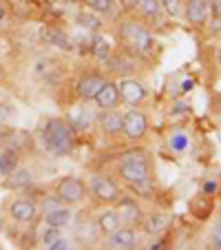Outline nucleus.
<instances>
[{
    "label": "nucleus",
    "mask_w": 221,
    "mask_h": 250,
    "mask_svg": "<svg viewBox=\"0 0 221 250\" xmlns=\"http://www.w3.org/2000/svg\"><path fill=\"white\" fill-rule=\"evenodd\" d=\"M188 146H190V137L186 131H177L170 135V148H173L175 153H183Z\"/></svg>",
    "instance_id": "393cba45"
},
{
    "label": "nucleus",
    "mask_w": 221,
    "mask_h": 250,
    "mask_svg": "<svg viewBox=\"0 0 221 250\" xmlns=\"http://www.w3.org/2000/svg\"><path fill=\"white\" fill-rule=\"evenodd\" d=\"M118 2H120V5H133V2H135V0H118Z\"/></svg>",
    "instance_id": "e433bc0d"
},
{
    "label": "nucleus",
    "mask_w": 221,
    "mask_h": 250,
    "mask_svg": "<svg viewBox=\"0 0 221 250\" xmlns=\"http://www.w3.org/2000/svg\"><path fill=\"white\" fill-rule=\"evenodd\" d=\"M9 215L14 222L18 224H29L36 219V215H38V206L31 202V199H24V197H18L11 202L9 206Z\"/></svg>",
    "instance_id": "1a4fd4ad"
},
{
    "label": "nucleus",
    "mask_w": 221,
    "mask_h": 250,
    "mask_svg": "<svg viewBox=\"0 0 221 250\" xmlns=\"http://www.w3.org/2000/svg\"><path fill=\"white\" fill-rule=\"evenodd\" d=\"M9 115H11V109H9V106H5V104H0V122H2L5 118H9Z\"/></svg>",
    "instance_id": "f704fd0d"
},
{
    "label": "nucleus",
    "mask_w": 221,
    "mask_h": 250,
    "mask_svg": "<svg viewBox=\"0 0 221 250\" xmlns=\"http://www.w3.org/2000/svg\"><path fill=\"white\" fill-rule=\"evenodd\" d=\"M42 144L49 155L64 157L73 151L76 144V131L69 126V122L62 118H53L42 128Z\"/></svg>",
    "instance_id": "f257e3e1"
},
{
    "label": "nucleus",
    "mask_w": 221,
    "mask_h": 250,
    "mask_svg": "<svg viewBox=\"0 0 221 250\" xmlns=\"http://www.w3.org/2000/svg\"><path fill=\"white\" fill-rule=\"evenodd\" d=\"M49 248H51V250H69V248H71V241H69V239H62V237H58V239L53 241Z\"/></svg>",
    "instance_id": "2f4dec72"
},
{
    "label": "nucleus",
    "mask_w": 221,
    "mask_h": 250,
    "mask_svg": "<svg viewBox=\"0 0 221 250\" xmlns=\"http://www.w3.org/2000/svg\"><path fill=\"white\" fill-rule=\"evenodd\" d=\"M104 78L100 76V73H89V76H82L80 80H78V84H76V93L80 95L82 100H93L95 98V93L100 91V86L104 84Z\"/></svg>",
    "instance_id": "f8f14e48"
},
{
    "label": "nucleus",
    "mask_w": 221,
    "mask_h": 250,
    "mask_svg": "<svg viewBox=\"0 0 221 250\" xmlns=\"http://www.w3.org/2000/svg\"><path fill=\"white\" fill-rule=\"evenodd\" d=\"M5 16H7V11H5V7L0 5V20H5Z\"/></svg>",
    "instance_id": "4c0bfd02"
},
{
    "label": "nucleus",
    "mask_w": 221,
    "mask_h": 250,
    "mask_svg": "<svg viewBox=\"0 0 221 250\" xmlns=\"http://www.w3.org/2000/svg\"><path fill=\"white\" fill-rule=\"evenodd\" d=\"M84 5L98 14H108L113 9V0H84Z\"/></svg>",
    "instance_id": "cd10ccee"
},
{
    "label": "nucleus",
    "mask_w": 221,
    "mask_h": 250,
    "mask_svg": "<svg viewBox=\"0 0 221 250\" xmlns=\"http://www.w3.org/2000/svg\"><path fill=\"white\" fill-rule=\"evenodd\" d=\"M161 9L168 14V18H181L183 14V0H160Z\"/></svg>",
    "instance_id": "a878e982"
},
{
    "label": "nucleus",
    "mask_w": 221,
    "mask_h": 250,
    "mask_svg": "<svg viewBox=\"0 0 221 250\" xmlns=\"http://www.w3.org/2000/svg\"><path fill=\"white\" fill-rule=\"evenodd\" d=\"M98 124L106 135H120L122 133V113L115 109H104V113L98 118Z\"/></svg>",
    "instance_id": "2eb2a0df"
},
{
    "label": "nucleus",
    "mask_w": 221,
    "mask_h": 250,
    "mask_svg": "<svg viewBox=\"0 0 221 250\" xmlns=\"http://www.w3.org/2000/svg\"><path fill=\"white\" fill-rule=\"evenodd\" d=\"M93 120H95V113L89 106H76V109L69 111L66 122H69V126L73 128V131H86V128L93 124Z\"/></svg>",
    "instance_id": "ddd939ff"
},
{
    "label": "nucleus",
    "mask_w": 221,
    "mask_h": 250,
    "mask_svg": "<svg viewBox=\"0 0 221 250\" xmlns=\"http://www.w3.org/2000/svg\"><path fill=\"white\" fill-rule=\"evenodd\" d=\"M141 226H144L146 235H161L170 226V217L166 212H151V215L141 217Z\"/></svg>",
    "instance_id": "dca6fc26"
},
{
    "label": "nucleus",
    "mask_w": 221,
    "mask_h": 250,
    "mask_svg": "<svg viewBox=\"0 0 221 250\" xmlns=\"http://www.w3.org/2000/svg\"><path fill=\"white\" fill-rule=\"evenodd\" d=\"M95 106L98 109H115L120 104V93H118V84L115 82H104L102 86H100V91L95 93Z\"/></svg>",
    "instance_id": "9b49d317"
},
{
    "label": "nucleus",
    "mask_w": 221,
    "mask_h": 250,
    "mask_svg": "<svg viewBox=\"0 0 221 250\" xmlns=\"http://www.w3.org/2000/svg\"><path fill=\"white\" fill-rule=\"evenodd\" d=\"M146 131H148V115L146 113H141V111H137L133 106L131 111H126L122 115V133L128 140H133V142L141 140L146 135Z\"/></svg>",
    "instance_id": "423d86ee"
},
{
    "label": "nucleus",
    "mask_w": 221,
    "mask_h": 250,
    "mask_svg": "<svg viewBox=\"0 0 221 250\" xmlns=\"http://www.w3.org/2000/svg\"><path fill=\"white\" fill-rule=\"evenodd\" d=\"M133 5H135V9L140 11L146 20H151V22H160L161 16H164L160 0H135Z\"/></svg>",
    "instance_id": "f3484780"
},
{
    "label": "nucleus",
    "mask_w": 221,
    "mask_h": 250,
    "mask_svg": "<svg viewBox=\"0 0 221 250\" xmlns=\"http://www.w3.org/2000/svg\"><path fill=\"white\" fill-rule=\"evenodd\" d=\"M118 36L122 40V44L128 49V51L137 53V56H144L153 49V33L146 24L137 22V20H122L118 24Z\"/></svg>",
    "instance_id": "f03ea898"
},
{
    "label": "nucleus",
    "mask_w": 221,
    "mask_h": 250,
    "mask_svg": "<svg viewBox=\"0 0 221 250\" xmlns=\"http://www.w3.org/2000/svg\"><path fill=\"white\" fill-rule=\"evenodd\" d=\"M181 89H183V91H190V89H193V80H186V82H183Z\"/></svg>",
    "instance_id": "c9c22d12"
},
{
    "label": "nucleus",
    "mask_w": 221,
    "mask_h": 250,
    "mask_svg": "<svg viewBox=\"0 0 221 250\" xmlns=\"http://www.w3.org/2000/svg\"><path fill=\"white\" fill-rule=\"evenodd\" d=\"M217 188H219V184H217V180H208L206 184L201 186V193H203V197H212V195L217 193Z\"/></svg>",
    "instance_id": "7c9ffc66"
},
{
    "label": "nucleus",
    "mask_w": 221,
    "mask_h": 250,
    "mask_svg": "<svg viewBox=\"0 0 221 250\" xmlns=\"http://www.w3.org/2000/svg\"><path fill=\"white\" fill-rule=\"evenodd\" d=\"M120 226H122V224H120V217L115 210H106L98 217V232H102V235H111V232Z\"/></svg>",
    "instance_id": "412c9836"
},
{
    "label": "nucleus",
    "mask_w": 221,
    "mask_h": 250,
    "mask_svg": "<svg viewBox=\"0 0 221 250\" xmlns=\"http://www.w3.org/2000/svg\"><path fill=\"white\" fill-rule=\"evenodd\" d=\"M89 53L95 58V60H108V56H111V44H108V40L104 38L102 33H93Z\"/></svg>",
    "instance_id": "aec40b11"
},
{
    "label": "nucleus",
    "mask_w": 221,
    "mask_h": 250,
    "mask_svg": "<svg viewBox=\"0 0 221 250\" xmlns=\"http://www.w3.org/2000/svg\"><path fill=\"white\" fill-rule=\"evenodd\" d=\"M62 206H64V204H62L56 195H44V197L40 199V204H38V210H42V215H47V212H53V210H58V208H62Z\"/></svg>",
    "instance_id": "bb28decb"
},
{
    "label": "nucleus",
    "mask_w": 221,
    "mask_h": 250,
    "mask_svg": "<svg viewBox=\"0 0 221 250\" xmlns=\"http://www.w3.org/2000/svg\"><path fill=\"white\" fill-rule=\"evenodd\" d=\"M212 246H215V248H221V228H219V224H217L215 230H212Z\"/></svg>",
    "instance_id": "72a5a7b5"
},
{
    "label": "nucleus",
    "mask_w": 221,
    "mask_h": 250,
    "mask_svg": "<svg viewBox=\"0 0 221 250\" xmlns=\"http://www.w3.org/2000/svg\"><path fill=\"white\" fill-rule=\"evenodd\" d=\"M193 27H203L210 18V9H208L206 0H183V14Z\"/></svg>",
    "instance_id": "6e6552de"
},
{
    "label": "nucleus",
    "mask_w": 221,
    "mask_h": 250,
    "mask_svg": "<svg viewBox=\"0 0 221 250\" xmlns=\"http://www.w3.org/2000/svg\"><path fill=\"white\" fill-rule=\"evenodd\" d=\"M20 164V151L7 146L5 151H0V175L7 177L9 173H14Z\"/></svg>",
    "instance_id": "6ab92c4d"
},
{
    "label": "nucleus",
    "mask_w": 221,
    "mask_h": 250,
    "mask_svg": "<svg viewBox=\"0 0 221 250\" xmlns=\"http://www.w3.org/2000/svg\"><path fill=\"white\" fill-rule=\"evenodd\" d=\"M120 177L126 184H141L151 180V162L144 151H126L120 160Z\"/></svg>",
    "instance_id": "7ed1b4c3"
},
{
    "label": "nucleus",
    "mask_w": 221,
    "mask_h": 250,
    "mask_svg": "<svg viewBox=\"0 0 221 250\" xmlns=\"http://www.w3.org/2000/svg\"><path fill=\"white\" fill-rule=\"evenodd\" d=\"M44 219H47L49 226L64 228L66 224L71 222V210L66 206H62V208H58V210H53V212H47V215H44Z\"/></svg>",
    "instance_id": "5701e85b"
},
{
    "label": "nucleus",
    "mask_w": 221,
    "mask_h": 250,
    "mask_svg": "<svg viewBox=\"0 0 221 250\" xmlns=\"http://www.w3.org/2000/svg\"><path fill=\"white\" fill-rule=\"evenodd\" d=\"M56 197L64 206H76L86 197V186L78 177H62L56 184Z\"/></svg>",
    "instance_id": "20e7f679"
},
{
    "label": "nucleus",
    "mask_w": 221,
    "mask_h": 250,
    "mask_svg": "<svg viewBox=\"0 0 221 250\" xmlns=\"http://www.w3.org/2000/svg\"><path fill=\"white\" fill-rule=\"evenodd\" d=\"M89 190H91V195L102 204H115L120 197H122L120 186L115 184L111 177H106V175H95V177H91Z\"/></svg>",
    "instance_id": "39448f33"
},
{
    "label": "nucleus",
    "mask_w": 221,
    "mask_h": 250,
    "mask_svg": "<svg viewBox=\"0 0 221 250\" xmlns=\"http://www.w3.org/2000/svg\"><path fill=\"white\" fill-rule=\"evenodd\" d=\"M118 93H120V100H124V104L137 106V104H141L146 100L148 91H146V86L141 84L140 80H135V78H122V80L118 82Z\"/></svg>",
    "instance_id": "0eeeda50"
},
{
    "label": "nucleus",
    "mask_w": 221,
    "mask_h": 250,
    "mask_svg": "<svg viewBox=\"0 0 221 250\" xmlns=\"http://www.w3.org/2000/svg\"><path fill=\"white\" fill-rule=\"evenodd\" d=\"M108 237V248H135V230L131 226H120L115 228Z\"/></svg>",
    "instance_id": "4468645a"
},
{
    "label": "nucleus",
    "mask_w": 221,
    "mask_h": 250,
    "mask_svg": "<svg viewBox=\"0 0 221 250\" xmlns=\"http://www.w3.org/2000/svg\"><path fill=\"white\" fill-rule=\"evenodd\" d=\"M31 182H33V177H31V173L29 170H18L16 168L14 173H9L7 175V188H29L31 186Z\"/></svg>",
    "instance_id": "4be33fe9"
},
{
    "label": "nucleus",
    "mask_w": 221,
    "mask_h": 250,
    "mask_svg": "<svg viewBox=\"0 0 221 250\" xmlns=\"http://www.w3.org/2000/svg\"><path fill=\"white\" fill-rule=\"evenodd\" d=\"M58 237H60V228H56V226H49L47 230H44V235H42V244L49 248V246H51L53 241L58 239Z\"/></svg>",
    "instance_id": "c756f323"
},
{
    "label": "nucleus",
    "mask_w": 221,
    "mask_h": 250,
    "mask_svg": "<svg viewBox=\"0 0 221 250\" xmlns=\"http://www.w3.org/2000/svg\"><path fill=\"white\" fill-rule=\"evenodd\" d=\"M120 206H118V217H120V224L124 226H135V224L141 222V206L131 197H124V199H118Z\"/></svg>",
    "instance_id": "9d476101"
},
{
    "label": "nucleus",
    "mask_w": 221,
    "mask_h": 250,
    "mask_svg": "<svg viewBox=\"0 0 221 250\" xmlns=\"http://www.w3.org/2000/svg\"><path fill=\"white\" fill-rule=\"evenodd\" d=\"M91 38H93V31H89V29H82L80 33H73L71 44H73V49H80V53H89Z\"/></svg>",
    "instance_id": "b1692460"
},
{
    "label": "nucleus",
    "mask_w": 221,
    "mask_h": 250,
    "mask_svg": "<svg viewBox=\"0 0 221 250\" xmlns=\"http://www.w3.org/2000/svg\"><path fill=\"white\" fill-rule=\"evenodd\" d=\"M78 22L84 29H89V31H98V29L102 27V22H100L93 14H78Z\"/></svg>",
    "instance_id": "c85d7f7f"
},
{
    "label": "nucleus",
    "mask_w": 221,
    "mask_h": 250,
    "mask_svg": "<svg viewBox=\"0 0 221 250\" xmlns=\"http://www.w3.org/2000/svg\"><path fill=\"white\" fill-rule=\"evenodd\" d=\"M42 40L49 42V44H53V47H58V49H73L69 36L58 27H44L42 29Z\"/></svg>",
    "instance_id": "a211bd4d"
},
{
    "label": "nucleus",
    "mask_w": 221,
    "mask_h": 250,
    "mask_svg": "<svg viewBox=\"0 0 221 250\" xmlns=\"http://www.w3.org/2000/svg\"><path fill=\"white\" fill-rule=\"evenodd\" d=\"M208 9L212 11V18H219L221 16V0H206Z\"/></svg>",
    "instance_id": "473e14b6"
}]
</instances>
